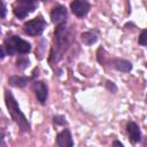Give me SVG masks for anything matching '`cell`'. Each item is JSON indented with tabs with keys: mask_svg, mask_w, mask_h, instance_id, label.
<instances>
[{
	"mask_svg": "<svg viewBox=\"0 0 147 147\" xmlns=\"http://www.w3.org/2000/svg\"><path fill=\"white\" fill-rule=\"evenodd\" d=\"M91 5L87 0H74L70 3V9L77 17H84L90 11Z\"/></svg>",
	"mask_w": 147,
	"mask_h": 147,
	"instance_id": "obj_5",
	"label": "cell"
},
{
	"mask_svg": "<svg viewBox=\"0 0 147 147\" xmlns=\"http://www.w3.org/2000/svg\"><path fill=\"white\" fill-rule=\"evenodd\" d=\"M80 39H82V41H83L85 45L91 46V45H93V44L96 42L98 36H96L94 32H92V31H86V32H83V33L80 34Z\"/></svg>",
	"mask_w": 147,
	"mask_h": 147,
	"instance_id": "obj_13",
	"label": "cell"
},
{
	"mask_svg": "<svg viewBox=\"0 0 147 147\" xmlns=\"http://www.w3.org/2000/svg\"><path fill=\"white\" fill-rule=\"evenodd\" d=\"M38 0H16L17 3H24V5H34L37 6Z\"/></svg>",
	"mask_w": 147,
	"mask_h": 147,
	"instance_id": "obj_18",
	"label": "cell"
},
{
	"mask_svg": "<svg viewBox=\"0 0 147 147\" xmlns=\"http://www.w3.org/2000/svg\"><path fill=\"white\" fill-rule=\"evenodd\" d=\"M2 46H3L7 55L28 54L31 51L30 42L25 41L24 39L20 38L18 36H11L10 38H7Z\"/></svg>",
	"mask_w": 147,
	"mask_h": 147,
	"instance_id": "obj_2",
	"label": "cell"
},
{
	"mask_svg": "<svg viewBox=\"0 0 147 147\" xmlns=\"http://www.w3.org/2000/svg\"><path fill=\"white\" fill-rule=\"evenodd\" d=\"M54 42L56 45L55 54L61 57L62 52L65 51L70 44V31L64 23L59 24L56 26L54 31Z\"/></svg>",
	"mask_w": 147,
	"mask_h": 147,
	"instance_id": "obj_3",
	"label": "cell"
},
{
	"mask_svg": "<svg viewBox=\"0 0 147 147\" xmlns=\"http://www.w3.org/2000/svg\"><path fill=\"white\" fill-rule=\"evenodd\" d=\"M30 80L29 77H23V76H10L8 78V83L11 85V86H15V87H24L28 82Z\"/></svg>",
	"mask_w": 147,
	"mask_h": 147,
	"instance_id": "obj_12",
	"label": "cell"
},
{
	"mask_svg": "<svg viewBox=\"0 0 147 147\" xmlns=\"http://www.w3.org/2000/svg\"><path fill=\"white\" fill-rule=\"evenodd\" d=\"M106 88L108 90V91H110L111 93H115L116 91H117V87H116V85L113 83V82H106Z\"/></svg>",
	"mask_w": 147,
	"mask_h": 147,
	"instance_id": "obj_17",
	"label": "cell"
},
{
	"mask_svg": "<svg viewBox=\"0 0 147 147\" xmlns=\"http://www.w3.org/2000/svg\"><path fill=\"white\" fill-rule=\"evenodd\" d=\"M29 64V60L28 59H23V57H20L17 61H16V67L20 68V69H25Z\"/></svg>",
	"mask_w": 147,
	"mask_h": 147,
	"instance_id": "obj_16",
	"label": "cell"
},
{
	"mask_svg": "<svg viewBox=\"0 0 147 147\" xmlns=\"http://www.w3.org/2000/svg\"><path fill=\"white\" fill-rule=\"evenodd\" d=\"M56 144L60 147H71V146H74V140H72L70 130L64 129L63 131H61L56 137Z\"/></svg>",
	"mask_w": 147,
	"mask_h": 147,
	"instance_id": "obj_9",
	"label": "cell"
},
{
	"mask_svg": "<svg viewBox=\"0 0 147 147\" xmlns=\"http://www.w3.org/2000/svg\"><path fill=\"white\" fill-rule=\"evenodd\" d=\"M139 45L141 46H147V29L142 30L140 36H139V40H138Z\"/></svg>",
	"mask_w": 147,
	"mask_h": 147,
	"instance_id": "obj_14",
	"label": "cell"
},
{
	"mask_svg": "<svg viewBox=\"0 0 147 147\" xmlns=\"http://www.w3.org/2000/svg\"><path fill=\"white\" fill-rule=\"evenodd\" d=\"M46 25L47 24H46L45 20L41 16H37L33 20H30V21L25 22L24 25H23V30L26 34L36 37V36H40L44 32Z\"/></svg>",
	"mask_w": 147,
	"mask_h": 147,
	"instance_id": "obj_4",
	"label": "cell"
},
{
	"mask_svg": "<svg viewBox=\"0 0 147 147\" xmlns=\"http://www.w3.org/2000/svg\"><path fill=\"white\" fill-rule=\"evenodd\" d=\"M32 88H33V92L38 99V101L41 103V105H45L46 100H47V95H48V90H47V86L42 83V82H33V85H32Z\"/></svg>",
	"mask_w": 147,
	"mask_h": 147,
	"instance_id": "obj_7",
	"label": "cell"
},
{
	"mask_svg": "<svg viewBox=\"0 0 147 147\" xmlns=\"http://www.w3.org/2000/svg\"><path fill=\"white\" fill-rule=\"evenodd\" d=\"M126 132L129 134L130 141L132 144H137L141 140V132L140 129L138 126V124H136L134 122H129L126 124Z\"/></svg>",
	"mask_w": 147,
	"mask_h": 147,
	"instance_id": "obj_8",
	"label": "cell"
},
{
	"mask_svg": "<svg viewBox=\"0 0 147 147\" xmlns=\"http://www.w3.org/2000/svg\"><path fill=\"white\" fill-rule=\"evenodd\" d=\"M113 146H123V144L116 140V141H114V142H113Z\"/></svg>",
	"mask_w": 147,
	"mask_h": 147,
	"instance_id": "obj_20",
	"label": "cell"
},
{
	"mask_svg": "<svg viewBox=\"0 0 147 147\" xmlns=\"http://www.w3.org/2000/svg\"><path fill=\"white\" fill-rule=\"evenodd\" d=\"M5 101H6V106L8 108V113L10 114V116L15 121V123L18 125L20 130L22 132H30V130H31L30 123L28 122L24 114L21 111L14 95L8 90L5 91Z\"/></svg>",
	"mask_w": 147,
	"mask_h": 147,
	"instance_id": "obj_1",
	"label": "cell"
},
{
	"mask_svg": "<svg viewBox=\"0 0 147 147\" xmlns=\"http://www.w3.org/2000/svg\"><path fill=\"white\" fill-rule=\"evenodd\" d=\"M41 1H46V0H41Z\"/></svg>",
	"mask_w": 147,
	"mask_h": 147,
	"instance_id": "obj_22",
	"label": "cell"
},
{
	"mask_svg": "<svg viewBox=\"0 0 147 147\" xmlns=\"http://www.w3.org/2000/svg\"><path fill=\"white\" fill-rule=\"evenodd\" d=\"M1 10H2L1 17H2V18H5V17H6V5H5V2H3V1H2V8H1Z\"/></svg>",
	"mask_w": 147,
	"mask_h": 147,
	"instance_id": "obj_19",
	"label": "cell"
},
{
	"mask_svg": "<svg viewBox=\"0 0 147 147\" xmlns=\"http://www.w3.org/2000/svg\"><path fill=\"white\" fill-rule=\"evenodd\" d=\"M53 122L55 125H65L67 124V121H65V117L62 116V115H56L53 117Z\"/></svg>",
	"mask_w": 147,
	"mask_h": 147,
	"instance_id": "obj_15",
	"label": "cell"
},
{
	"mask_svg": "<svg viewBox=\"0 0 147 147\" xmlns=\"http://www.w3.org/2000/svg\"><path fill=\"white\" fill-rule=\"evenodd\" d=\"M67 18V9L64 6L62 5H57L55 7H53L52 11H51V20L54 24L59 25L65 22Z\"/></svg>",
	"mask_w": 147,
	"mask_h": 147,
	"instance_id": "obj_6",
	"label": "cell"
},
{
	"mask_svg": "<svg viewBox=\"0 0 147 147\" xmlns=\"http://www.w3.org/2000/svg\"><path fill=\"white\" fill-rule=\"evenodd\" d=\"M37 6L34 5H24V3H17L14 7V14L18 18H25L30 13H32L36 9Z\"/></svg>",
	"mask_w": 147,
	"mask_h": 147,
	"instance_id": "obj_10",
	"label": "cell"
},
{
	"mask_svg": "<svg viewBox=\"0 0 147 147\" xmlns=\"http://www.w3.org/2000/svg\"><path fill=\"white\" fill-rule=\"evenodd\" d=\"M146 103H147V96H146Z\"/></svg>",
	"mask_w": 147,
	"mask_h": 147,
	"instance_id": "obj_21",
	"label": "cell"
},
{
	"mask_svg": "<svg viewBox=\"0 0 147 147\" xmlns=\"http://www.w3.org/2000/svg\"><path fill=\"white\" fill-rule=\"evenodd\" d=\"M111 67L122 72H129L132 70V63L124 59H115L111 62Z\"/></svg>",
	"mask_w": 147,
	"mask_h": 147,
	"instance_id": "obj_11",
	"label": "cell"
}]
</instances>
